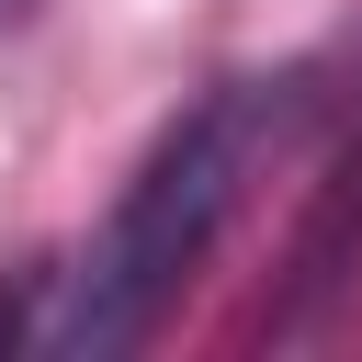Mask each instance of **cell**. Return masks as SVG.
<instances>
[{
	"mask_svg": "<svg viewBox=\"0 0 362 362\" xmlns=\"http://www.w3.org/2000/svg\"><path fill=\"white\" fill-rule=\"evenodd\" d=\"M351 272H362V113H351V136H339V158H328V181H317V204L294 226V283L272 305V339H305Z\"/></svg>",
	"mask_w": 362,
	"mask_h": 362,
	"instance_id": "cell-2",
	"label": "cell"
},
{
	"mask_svg": "<svg viewBox=\"0 0 362 362\" xmlns=\"http://www.w3.org/2000/svg\"><path fill=\"white\" fill-rule=\"evenodd\" d=\"M0 23H23V0H0Z\"/></svg>",
	"mask_w": 362,
	"mask_h": 362,
	"instance_id": "cell-3",
	"label": "cell"
},
{
	"mask_svg": "<svg viewBox=\"0 0 362 362\" xmlns=\"http://www.w3.org/2000/svg\"><path fill=\"white\" fill-rule=\"evenodd\" d=\"M305 113H317V79H305V68L215 79L204 102H181V113L147 136V158L124 170L113 215L90 226V249H79L68 272H45L34 351H57V362H113V351H136V339L181 305V283L215 260V238L238 226L249 181L283 158V136H294Z\"/></svg>",
	"mask_w": 362,
	"mask_h": 362,
	"instance_id": "cell-1",
	"label": "cell"
}]
</instances>
